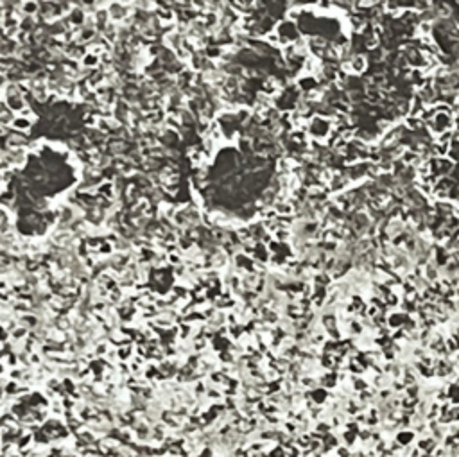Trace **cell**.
<instances>
[{
  "label": "cell",
  "mask_w": 459,
  "mask_h": 457,
  "mask_svg": "<svg viewBox=\"0 0 459 457\" xmlns=\"http://www.w3.org/2000/svg\"><path fill=\"white\" fill-rule=\"evenodd\" d=\"M32 126V120L31 118H27V117H15V120H13V127L15 129H18V131H27L29 127Z\"/></svg>",
  "instance_id": "1"
},
{
  "label": "cell",
  "mask_w": 459,
  "mask_h": 457,
  "mask_svg": "<svg viewBox=\"0 0 459 457\" xmlns=\"http://www.w3.org/2000/svg\"><path fill=\"white\" fill-rule=\"evenodd\" d=\"M38 11H40V5H38V2H34V0H27L26 4L22 5V13L27 16L36 15Z\"/></svg>",
  "instance_id": "2"
},
{
  "label": "cell",
  "mask_w": 459,
  "mask_h": 457,
  "mask_svg": "<svg viewBox=\"0 0 459 457\" xmlns=\"http://www.w3.org/2000/svg\"><path fill=\"white\" fill-rule=\"evenodd\" d=\"M99 59H101L99 56H95V54H90V52H86V56L83 57V65L88 66V68H92V66L97 65Z\"/></svg>",
  "instance_id": "3"
}]
</instances>
